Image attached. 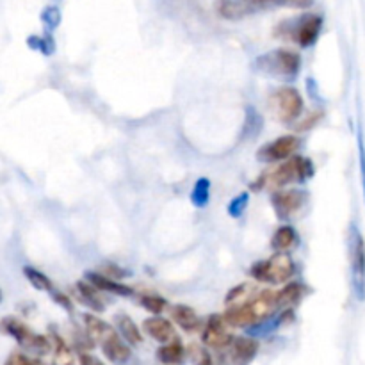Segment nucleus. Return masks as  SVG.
Wrapping results in <instances>:
<instances>
[{"label": "nucleus", "instance_id": "nucleus-1", "mask_svg": "<svg viewBox=\"0 0 365 365\" xmlns=\"http://www.w3.org/2000/svg\"><path fill=\"white\" fill-rule=\"evenodd\" d=\"M314 0H217L216 11L225 20H242L252 14L262 13L269 7H296L307 9Z\"/></svg>", "mask_w": 365, "mask_h": 365}, {"label": "nucleus", "instance_id": "nucleus-2", "mask_svg": "<svg viewBox=\"0 0 365 365\" xmlns=\"http://www.w3.org/2000/svg\"><path fill=\"white\" fill-rule=\"evenodd\" d=\"M253 66H255V71L267 75V77L280 78V81L284 82H291L299 75L302 57H299V53L292 52V50L280 48L257 57Z\"/></svg>", "mask_w": 365, "mask_h": 365}, {"label": "nucleus", "instance_id": "nucleus-3", "mask_svg": "<svg viewBox=\"0 0 365 365\" xmlns=\"http://www.w3.org/2000/svg\"><path fill=\"white\" fill-rule=\"evenodd\" d=\"M296 266L292 257L287 252H277L271 259L262 262L253 264L250 274L257 282H266V284H285L294 274Z\"/></svg>", "mask_w": 365, "mask_h": 365}, {"label": "nucleus", "instance_id": "nucleus-4", "mask_svg": "<svg viewBox=\"0 0 365 365\" xmlns=\"http://www.w3.org/2000/svg\"><path fill=\"white\" fill-rule=\"evenodd\" d=\"M314 175V164L305 157H291L287 163L278 166L269 177L266 178V184L273 189L285 187L294 182H305Z\"/></svg>", "mask_w": 365, "mask_h": 365}, {"label": "nucleus", "instance_id": "nucleus-5", "mask_svg": "<svg viewBox=\"0 0 365 365\" xmlns=\"http://www.w3.org/2000/svg\"><path fill=\"white\" fill-rule=\"evenodd\" d=\"M269 109L282 123H292L303 113V98L299 91L291 86L277 89L269 98Z\"/></svg>", "mask_w": 365, "mask_h": 365}, {"label": "nucleus", "instance_id": "nucleus-6", "mask_svg": "<svg viewBox=\"0 0 365 365\" xmlns=\"http://www.w3.org/2000/svg\"><path fill=\"white\" fill-rule=\"evenodd\" d=\"M349 264L355 298L365 302V241L355 225L349 228Z\"/></svg>", "mask_w": 365, "mask_h": 365}, {"label": "nucleus", "instance_id": "nucleus-7", "mask_svg": "<svg viewBox=\"0 0 365 365\" xmlns=\"http://www.w3.org/2000/svg\"><path fill=\"white\" fill-rule=\"evenodd\" d=\"M2 328L7 335L14 339L20 346L31 349V351L38 353V355H46L52 349V344L48 342V339L43 337V335L34 334L31 328L25 327L20 319L16 317H4L2 319Z\"/></svg>", "mask_w": 365, "mask_h": 365}, {"label": "nucleus", "instance_id": "nucleus-8", "mask_svg": "<svg viewBox=\"0 0 365 365\" xmlns=\"http://www.w3.org/2000/svg\"><path fill=\"white\" fill-rule=\"evenodd\" d=\"M321 29H323V18L319 14H303L296 20V25L289 32V38L294 39L302 48H310L319 38Z\"/></svg>", "mask_w": 365, "mask_h": 365}, {"label": "nucleus", "instance_id": "nucleus-9", "mask_svg": "<svg viewBox=\"0 0 365 365\" xmlns=\"http://www.w3.org/2000/svg\"><path fill=\"white\" fill-rule=\"evenodd\" d=\"M299 148V139L296 135H282V138L274 139L273 143H267L257 153V159L260 163H278V160L291 159L292 153Z\"/></svg>", "mask_w": 365, "mask_h": 365}, {"label": "nucleus", "instance_id": "nucleus-10", "mask_svg": "<svg viewBox=\"0 0 365 365\" xmlns=\"http://www.w3.org/2000/svg\"><path fill=\"white\" fill-rule=\"evenodd\" d=\"M309 200V195L305 191H298V189H291V191H278L274 192L271 203H273L277 216L280 220H289L291 216L298 214L303 209V205Z\"/></svg>", "mask_w": 365, "mask_h": 365}, {"label": "nucleus", "instance_id": "nucleus-11", "mask_svg": "<svg viewBox=\"0 0 365 365\" xmlns=\"http://www.w3.org/2000/svg\"><path fill=\"white\" fill-rule=\"evenodd\" d=\"M228 323L225 321V317L221 316H210L209 321H207L205 328H203L202 341L203 344L209 346L212 349H223L228 348L234 341L230 334L227 330Z\"/></svg>", "mask_w": 365, "mask_h": 365}, {"label": "nucleus", "instance_id": "nucleus-12", "mask_svg": "<svg viewBox=\"0 0 365 365\" xmlns=\"http://www.w3.org/2000/svg\"><path fill=\"white\" fill-rule=\"evenodd\" d=\"M259 353V342L252 337H234L228 346V362L230 365H250Z\"/></svg>", "mask_w": 365, "mask_h": 365}, {"label": "nucleus", "instance_id": "nucleus-13", "mask_svg": "<svg viewBox=\"0 0 365 365\" xmlns=\"http://www.w3.org/2000/svg\"><path fill=\"white\" fill-rule=\"evenodd\" d=\"M100 348H102V353L106 355V359L114 365H125L132 356L128 342L125 341L123 337H120L116 331L107 335V337L100 342Z\"/></svg>", "mask_w": 365, "mask_h": 365}, {"label": "nucleus", "instance_id": "nucleus-14", "mask_svg": "<svg viewBox=\"0 0 365 365\" xmlns=\"http://www.w3.org/2000/svg\"><path fill=\"white\" fill-rule=\"evenodd\" d=\"M86 280H88L89 284L95 285L98 291L109 292V294L121 296V298H128V296L134 294V289H130L128 285L121 284V282H118L116 278H110V277H106V274L96 273V271H88V273H86Z\"/></svg>", "mask_w": 365, "mask_h": 365}, {"label": "nucleus", "instance_id": "nucleus-15", "mask_svg": "<svg viewBox=\"0 0 365 365\" xmlns=\"http://www.w3.org/2000/svg\"><path fill=\"white\" fill-rule=\"evenodd\" d=\"M143 328H145V331L153 339V341L163 342V344L171 342L175 339L173 324L168 319H164V317H148V319H145V323H143Z\"/></svg>", "mask_w": 365, "mask_h": 365}, {"label": "nucleus", "instance_id": "nucleus-16", "mask_svg": "<svg viewBox=\"0 0 365 365\" xmlns=\"http://www.w3.org/2000/svg\"><path fill=\"white\" fill-rule=\"evenodd\" d=\"M253 314H255L257 323L259 321H266L267 317H271V314L278 309L277 303V292L273 291H262L259 294H255L250 302Z\"/></svg>", "mask_w": 365, "mask_h": 365}, {"label": "nucleus", "instance_id": "nucleus-17", "mask_svg": "<svg viewBox=\"0 0 365 365\" xmlns=\"http://www.w3.org/2000/svg\"><path fill=\"white\" fill-rule=\"evenodd\" d=\"M170 312H171V317H173L175 323H177L182 330L187 331V334H192V331L200 330V324H202V321H200L198 314H196L195 309H191V307L173 305L171 307Z\"/></svg>", "mask_w": 365, "mask_h": 365}, {"label": "nucleus", "instance_id": "nucleus-18", "mask_svg": "<svg viewBox=\"0 0 365 365\" xmlns=\"http://www.w3.org/2000/svg\"><path fill=\"white\" fill-rule=\"evenodd\" d=\"M223 317L228 323V327H234V328H248L257 323L255 314H253L250 303H246V305H239V307H228V310L225 312Z\"/></svg>", "mask_w": 365, "mask_h": 365}, {"label": "nucleus", "instance_id": "nucleus-19", "mask_svg": "<svg viewBox=\"0 0 365 365\" xmlns=\"http://www.w3.org/2000/svg\"><path fill=\"white\" fill-rule=\"evenodd\" d=\"M157 359L164 365H182L185 359L184 346L180 344V341L166 342V344L157 349Z\"/></svg>", "mask_w": 365, "mask_h": 365}, {"label": "nucleus", "instance_id": "nucleus-20", "mask_svg": "<svg viewBox=\"0 0 365 365\" xmlns=\"http://www.w3.org/2000/svg\"><path fill=\"white\" fill-rule=\"evenodd\" d=\"M303 294H305V287L298 282L287 284L280 292H277V303L278 309H291L296 303L302 302Z\"/></svg>", "mask_w": 365, "mask_h": 365}, {"label": "nucleus", "instance_id": "nucleus-21", "mask_svg": "<svg viewBox=\"0 0 365 365\" xmlns=\"http://www.w3.org/2000/svg\"><path fill=\"white\" fill-rule=\"evenodd\" d=\"M116 327L121 337H123L130 346H139L143 342L141 330H139L138 324L132 321V317L120 314V316H116Z\"/></svg>", "mask_w": 365, "mask_h": 365}, {"label": "nucleus", "instance_id": "nucleus-22", "mask_svg": "<svg viewBox=\"0 0 365 365\" xmlns=\"http://www.w3.org/2000/svg\"><path fill=\"white\" fill-rule=\"evenodd\" d=\"M77 292H78V299H81L88 309L95 310V312H103L106 307H103L102 299H100L98 296L100 291L95 287V285L89 284V282H78Z\"/></svg>", "mask_w": 365, "mask_h": 365}, {"label": "nucleus", "instance_id": "nucleus-23", "mask_svg": "<svg viewBox=\"0 0 365 365\" xmlns=\"http://www.w3.org/2000/svg\"><path fill=\"white\" fill-rule=\"evenodd\" d=\"M296 242H298V234L289 225H282L271 239V246H273L274 252H289Z\"/></svg>", "mask_w": 365, "mask_h": 365}, {"label": "nucleus", "instance_id": "nucleus-24", "mask_svg": "<svg viewBox=\"0 0 365 365\" xmlns=\"http://www.w3.org/2000/svg\"><path fill=\"white\" fill-rule=\"evenodd\" d=\"M84 324H86V330H88V335L96 341L100 342L107 337L109 334H113L114 328L110 324H107L106 321H102L100 317L93 316V314H84Z\"/></svg>", "mask_w": 365, "mask_h": 365}, {"label": "nucleus", "instance_id": "nucleus-25", "mask_svg": "<svg viewBox=\"0 0 365 365\" xmlns=\"http://www.w3.org/2000/svg\"><path fill=\"white\" fill-rule=\"evenodd\" d=\"M209 200H210V180L205 177L198 178L191 192L192 205H195L196 209H203V207L209 205Z\"/></svg>", "mask_w": 365, "mask_h": 365}, {"label": "nucleus", "instance_id": "nucleus-26", "mask_svg": "<svg viewBox=\"0 0 365 365\" xmlns=\"http://www.w3.org/2000/svg\"><path fill=\"white\" fill-rule=\"evenodd\" d=\"M24 274H25V278L29 280V284H31L34 289H38V291H41V292H52L53 291L52 280H50L46 274H43L41 271L34 269V267H31V266H25Z\"/></svg>", "mask_w": 365, "mask_h": 365}, {"label": "nucleus", "instance_id": "nucleus-27", "mask_svg": "<svg viewBox=\"0 0 365 365\" xmlns=\"http://www.w3.org/2000/svg\"><path fill=\"white\" fill-rule=\"evenodd\" d=\"M252 292H253L252 285L241 284L228 292L227 298H225V303H227V307L246 305V303L252 302Z\"/></svg>", "mask_w": 365, "mask_h": 365}, {"label": "nucleus", "instance_id": "nucleus-28", "mask_svg": "<svg viewBox=\"0 0 365 365\" xmlns=\"http://www.w3.org/2000/svg\"><path fill=\"white\" fill-rule=\"evenodd\" d=\"M53 365H71L73 364V355H71V349L68 348L66 342L59 337V335L53 334Z\"/></svg>", "mask_w": 365, "mask_h": 365}, {"label": "nucleus", "instance_id": "nucleus-29", "mask_svg": "<svg viewBox=\"0 0 365 365\" xmlns=\"http://www.w3.org/2000/svg\"><path fill=\"white\" fill-rule=\"evenodd\" d=\"M139 303H141V305L145 307L150 314H153V316H159V314H163L164 310H166V305H168L166 299H164L163 296H157V294H143L141 299H139Z\"/></svg>", "mask_w": 365, "mask_h": 365}, {"label": "nucleus", "instance_id": "nucleus-30", "mask_svg": "<svg viewBox=\"0 0 365 365\" xmlns=\"http://www.w3.org/2000/svg\"><path fill=\"white\" fill-rule=\"evenodd\" d=\"M248 202H250L248 192H241V195H237L230 203H228V214H230L232 217H241L242 212H245V209L248 207Z\"/></svg>", "mask_w": 365, "mask_h": 365}, {"label": "nucleus", "instance_id": "nucleus-31", "mask_svg": "<svg viewBox=\"0 0 365 365\" xmlns=\"http://www.w3.org/2000/svg\"><path fill=\"white\" fill-rule=\"evenodd\" d=\"M41 18H43V21H45V24L48 25V29H56L57 25H59V21H61L59 7H56V6L46 7V9L43 11Z\"/></svg>", "mask_w": 365, "mask_h": 365}, {"label": "nucleus", "instance_id": "nucleus-32", "mask_svg": "<svg viewBox=\"0 0 365 365\" xmlns=\"http://www.w3.org/2000/svg\"><path fill=\"white\" fill-rule=\"evenodd\" d=\"M4 365H36V364L32 362L29 356L21 355V353H11V355L7 356L6 364Z\"/></svg>", "mask_w": 365, "mask_h": 365}, {"label": "nucleus", "instance_id": "nucleus-33", "mask_svg": "<svg viewBox=\"0 0 365 365\" xmlns=\"http://www.w3.org/2000/svg\"><path fill=\"white\" fill-rule=\"evenodd\" d=\"M50 294H52V299H53V302L59 303L61 307H64V309H66L68 312H71V302H70V298H68L66 294H63V292L56 291V289H53V291L50 292Z\"/></svg>", "mask_w": 365, "mask_h": 365}, {"label": "nucleus", "instance_id": "nucleus-34", "mask_svg": "<svg viewBox=\"0 0 365 365\" xmlns=\"http://www.w3.org/2000/svg\"><path fill=\"white\" fill-rule=\"evenodd\" d=\"M78 362H81V365H103L102 360H98L96 356L89 355V353H82V355L78 356Z\"/></svg>", "mask_w": 365, "mask_h": 365}, {"label": "nucleus", "instance_id": "nucleus-35", "mask_svg": "<svg viewBox=\"0 0 365 365\" xmlns=\"http://www.w3.org/2000/svg\"><path fill=\"white\" fill-rule=\"evenodd\" d=\"M359 148H360V168H362V184H364V195H365V145L360 138L359 141Z\"/></svg>", "mask_w": 365, "mask_h": 365}, {"label": "nucleus", "instance_id": "nucleus-36", "mask_svg": "<svg viewBox=\"0 0 365 365\" xmlns=\"http://www.w3.org/2000/svg\"><path fill=\"white\" fill-rule=\"evenodd\" d=\"M196 365H216V364H214L212 356H210L209 353L202 351V355H200V359H198V364Z\"/></svg>", "mask_w": 365, "mask_h": 365}, {"label": "nucleus", "instance_id": "nucleus-37", "mask_svg": "<svg viewBox=\"0 0 365 365\" xmlns=\"http://www.w3.org/2000/svg\"><path fill=\"white\" fill-rule=\"evenodd\" d=\"M36 365H46V364H36Z\"/></svg>", "mask_w": 365, "mask_h": 365}]
</instances>
